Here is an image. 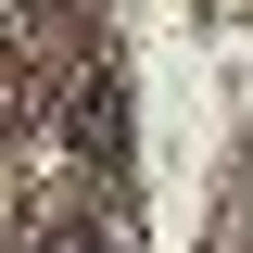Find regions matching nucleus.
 Here are the masks:
<instances>
[{
    "instance_id": "nucleus-1",
    "label": "nucleus",
    "mask_w": 253,
    "mask_h": 253,
    "mask_svg": "<svg viewBox=\"0 0 253 253\" xmlns=\"http://www.w3.org/2000/svg\"><path fill=\"white\" fill-rule=\"evenodd\" d=\"M63 139L89 165H126V89L114 76H76V89H63Z\"/></svg>"
},
{
    "instance_id": "nucleus-3",
    "label": "nucleus",
    "mask_w": 253,
    "mask_h": 253,
    "mask_svg": "<svg viewBox=\"0 0 253 253\" xmlns=\"http://www.w3.org/2000/svg\"><path fill=\"white\" fill-rule=\"evenodd\" d=\"M13 13H51V0H13Z\"/></svg>"
},
{
    "instance_id": "nucleus-2",
    "label": "nucleus",
    "mask_w": 253,
    "mask_h": 253,
    "mask_svg": "<svg viewBox=\"0 0 253 253\" xmlns=\"http://www.w3.org/2000/svg\"><path fill=\"white\" fill-rule=\"evenodd\" d=\"M38 253H114V241H101L89 215H63V228H51V241H38Z\"/></svg>"
}]
</instances>
